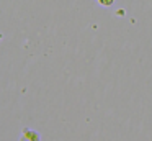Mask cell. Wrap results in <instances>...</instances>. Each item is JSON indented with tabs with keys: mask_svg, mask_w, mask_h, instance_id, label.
<instances>
[{
	"mask_svg": "<svg viewBox=\"0 0 152 141\" xmlns=\"http://www.w3.org/2000/svg\"><path fill=\"white\" fill-rule=\"evenodd\" d=\"M98 3L102 7H110V5H113V3H115V0H98Z\"/></svg>",
	"mask_w": 152,
	"mask_h": 141,
	"instance_id": "cell-1",
	"label": "cell"
}]
</instances>
